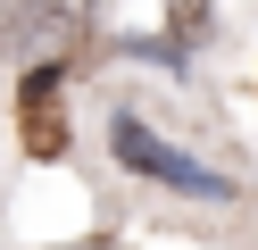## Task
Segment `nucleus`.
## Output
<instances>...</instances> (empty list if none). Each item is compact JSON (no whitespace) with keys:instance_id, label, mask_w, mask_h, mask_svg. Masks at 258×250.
I'll return each instance as SVG.
<instances>
[{"instance_id":"1","label":"nucleus","mask_w":258,"mask_h":250,"mask_svg":"<svg viewBox=\"0 0 258 250\" xmlns=\"http://www.w3.org/2000/svg\"><path fill=\"white\" fill-rule=\"evenodd\" d=\"M100 0H0V50L17 59H67L92 42Z\"/></svg>"},{"instance_id":"4","label":"nucleus","mask_w":258,"mask_h":250,"mask_svg":"<svg viewBox=\"0 0 258 250\" xmlns=\"http://www.w3.org/2000/svg\"><path fill=\"white\" fill-rule=\"evenodd\" d=\"M200 17H208V0H175V33H183V42L200 33Z\"/></svg>"},{"instance_id":"5","label":"nucleus","mask_w":258,"mask_h":250,"mask_svg":"<svg viewBox=\"0 0 258 250\" xmlns=\"http://www.w3.org/2000/svg\"><path fill=\"white\" fill-rule=\"evenodd\" d=\"M75 250H117V242H75Z\"/></svg>"},{"instance_id":"3","label":"nucleus","mask_w":258,"mask_h":250,"mask_svg":"<svg viewBox=\"0 0 258 250\" xmlns=\"http://www.w3.org/2000/svg\"><path fill=\"white\" fill-rule=\"evenodd\" d=\"M17 125H25V150H34V159H58V150H67V117H58V59H34V67H25Z\"/></svg>"},{"instance_id":"2","label":"nucleus","mask_w":258,"mask_h":250,"mask_svg":"<svg viewBox=\"0 0 258 250\" xmlns=\"http://www.w3.org/2000/svg\"><path fill=\"white\" fill-rule=\"evenodd\" d=\"M108 142H117V159L134 167V175H150V183H175V192H200V200H208V192H225L208 167H191L175 142H158V133H150V125H134V117H117V133H108Z\"/></svg>"}]
</instances>
